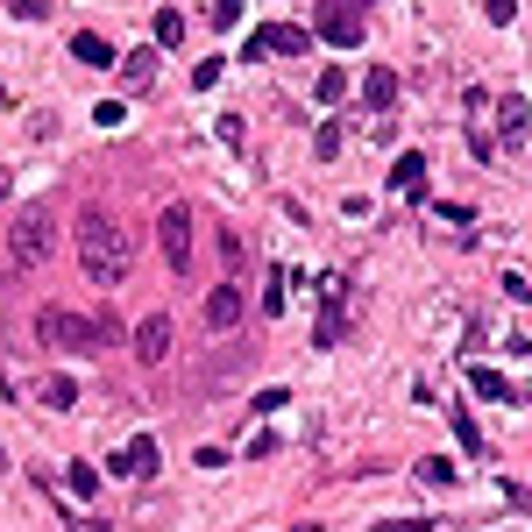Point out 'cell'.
Returning a JSON list of instances; mask_svg holds the SVG:
<instances>
[{"mask_svg":"<svg viewBox=\"0 0 532 532\" xmlns=\"http://www.w3.org/2000/svg\"><path fill=\"white\" fill-rule=\"evenodd\" d=\"M36 341L43 348H64V355H93L107 341V320H86V313H71V306H43L36 313Z\"/></svg>","mask_w":532,"mask_h":532,"instance_id":"cell-2","label":"cell"},{"mask_svg":"<svg viewBox=\"0 0 532 532\" xmlns=\"http://www.w3.org/2000/svg\"><path fill=\"white\" fill-rule=\"evenodd\" d=\"M313 50V29H298V22H263L256 36H249V57L263 64V57H306Z\"/></svg>","mask_w":532,"mask_h":532,"instance_id":"cell-5","label":"cell"},{"mask_svg":"<svg viewBox=\"0 0 532 532\" xmlns=\"http://www.w3.org/2000/svg\"><path fill=\"white\" fill-rule=\"evenodd\" d=\"M469 391H476V398H490V405H504V398H518V391H511V376H497L490 362H469Z\"/></svg>","mask_w":532,"mask_h":532,"instance_id":"cell-13","label":"cell"},{"mask_svg":"<svg viewBox=\"0 0 532 532\" xmlns=\"http://www.w3.org/2000/svg\"><path fill=\"white\" fill-rule=\"evenodd\" d=\"M157 249H164V263H171L178 277H192V206H185V199H171V206L157 213Z\"/></svg>","mask_w":532,"mask_h":532,"instance_id":"cell-3","label":"cell"},{"mask_svg":"<svg viewBox=\"0 0 532 532\" xmlns=\"http://www.w3.org/2000/svg\"><path fill=\"white\" fill-rule=\"evenodd\" d=\"M220 263H227V270H242V263H249V242L235 235V227H220Z\"/></svg>","mask_w":532,"mask_h":532,"instance_id":"cell-22","label":"cell"},{"mask_svg":"<svg viewBox=\"0 0 532 532\" xmlns=\"http://www.w3.org/2000/svg\"><path fill=\"white\" fill-rule=\"evenodd\" d=\"M369 532H433V518H384V525H369Z\"/></svg>","mask_w":532,"mask_h":532,"instance_id":"cell-30","label":"cell"},{"mask_svg":"<svg viewBox=\"0 0 532 532\" xmlns=\"http://www.w3.org/2000/svg\"><path fill=\"white\" fill-rule=\"evenodd\" d=\"M164 355H171V320H164V313H149V320L135 327V362H149V369H157Z\"/></svg>","mask_w":532,"mask_h":532,"instance_id":"cell-10","label":"cell"},{"mask_svg":"<svg viewBox=\"0 0 532 532\" xmlns=\"http://www.w3.org/2000/svg\"><path fill=\"white\" fill-rule=\"evenodd\" d=\"M454 476H462V469H454L447 454H426V462H419V483H426V490H447Z\"/></svg>","mask_w":532,"mask_h":532,"instance_id":"cell-18","label":"cell"},{"mask_svg":"<svg viewBox=\"0 0 532 532\" xmlns=\"http://www.w3.org/2000/svg\"><path fill=\"white\" fill-rule=\"evenodd\" d=\"M284 532H320V518H298V525H284Z\"/></svg>","mask_w":532,"mask_h":532,"instance_id":"cell-33","label":"cell"},{"mask_svg":"<svg viewBox=\"0 0 532 532\" xmlns=\"http://www.w3.org/2000/svg\"><path fill=\"white\" fill-rule=\"evenodd\" d=\"M334 100H348V71L320 64V107H334Z\"/></svg>","mask_w":532,"mask_h":532,"instance_id":"cell-21","label":"cell"},{"mask_svg":"<svg viewBox=\"0 0 532 532\" xmlns=\"http://www.w3.org/2000/svg\"><path fill=\"white\" fill-rule=\"evenodd\" d=\"M121 79H128V86H149V79H157V50H149V43L128 50V57H121Z\"/></svg>","mask_w":532,"mask_h":532,"instance_id":"cell-16","label":"cell"},{"mask_svg":"<svg viewBox=\"0 0 532 532\" xmlns=\"http://www.w3.org/2000/svg\"><path fill=\"white\" fill-rule=\"evenodd\" d=\"M220 71H227L220 57H206V64H192V86H199V93H206V86H220Z\"/></svg>","mask_w":532,"mask_h":532,"instance_id":"cell-28","label":"cell"},{"mask_svg":"<svg viewBox=\"0 0 532 532\" xmlns=\"http://www.w3.org/2000/svg\"><path fill=\"white\" fill-rule=\"evenodd\" d=\"M71 490H79V497H100V469L93 462H71V476H64Z\"/></svg>","mask_w":532,"mask_h":532,"instance_id":"cell-23","label":"cell"},{"mask_svg":"<svg viewBox=\"0 0 532 532\" xmlns=\"http://www.w3.org/2000/svg\"><path fill=\"white\" fill-rule=\"evenodd\" d=\"M199 313H206V327H213V334H235V327L249 320V291L227 277V284H213V291H206V306H199Z\"/></svg>","mask_w":532,"mask_h":532,"instance_id":"cell-6","label":"cell"},{"mask_svg":"<svg viewBox=\"0 0 532 532\" xmlns=\"http://www.w3.org/2000/svg\"><path fill=\"white\" fill-rule=\"evenodd\" d=\"M114 476H157V440H149V433H135V440L114 454Z\"/></svg>","mask_w":532,"mask_h":532,"instance_id":"cell-11","label":"cell"},{"mask_svg":"<svg viewBox=\"0 0 532 532\" xmlns=\"http://www.w3.org/2000/svg\"><path fill=\"white\" fill-rule=\"evenodd\" d=\"M511 306H532V277H518V270H504V284H497Z\"/></svg>","mask_w":532,"mask_h":532,"instance_id":"cell-25","label":"cell"},{"mask_svg":"<svg viewBox=\"0 0 532 532\" xmlns=\"http://www.w3.org/2000/svg\"><path fill=\"white\" fill-rule=\"evenodd\" d=\"M348 334V277H327L320 284V320H313V348H341Z\"/></svg>","mask_w":532,"mask_h":532,"instance_id":"cell-4","label":"cell"},{"mask_svg":"<svg viewBox=\"0 0 532 532\" xmlns=\"http://www.w3.org/2000/svg\"><path fill=\"white\" fill-rule=\"evenodd\" d=\"M8 185H15V171H0V199H8Z\"/></svg>","mask_w":532,"mask_h":532,"instance_id":"cell-34","label":"cell"},{"mask_svg":"<svg viewBox=\"0 0 532 532\" xmlns=\"http://www.w3.org/2000/svg\"><path fill=\"white\" fill-rule=\"evenodd\" d=\"M43 405L50 412H71V405H79V384H71V376H43Z\"/></svg>","mask_w":532,"mask_h":532,"instance_id":"cell-17","label":"cell"},{"mask_svg":"<svg viewBox=\"0 0 532 532\" xmlns=\"http://www.w3.org/2000/svg\"><path fill=\"white\" fill-rule=\"evenodd\" d=\"M71 532H107V518H71Z\"/></svg>","mask_w":532,"mask_h":532,"instance_id":"cell-32","label":"cell"},{"mask_svg":"<svg viewBox=\"0 0 532 532\" xmlns=\"http://www.w3.org/2000/svg\"><path fill=\"white\" fill-rule=\"evenodd\" d=\"M0 107H8V86H0Z\"/></svg>","mask_w":532,"mask_h":532,"instance_id":"cell-35","label":"cell"},{"mask_svg":"<svg viewBox=\"0 0 532 532\" xmlns=\"http://www.w3.org/2000/svg\"><path fill=\"white\" fill-rule=\"evenodd\" d=\"M362 100H369V114H384V107L398 100V71H384V64H369V79H362Z\"/></svg>","mask_w":532,"mask_h":532,"instance_id":"cell-14","label":"cell"},{"mask_svg":"<svg viewBox=\"0 0 532 532\" xmlns=\"http://www.w3.org/2000/svg\"><path fill=\"white\" fill-rule=\"evenodd\" d=\"M447 419H454V440H462V447H469V454H483V426H476V419H469V405H454V412H447Z\"/></svg>","mask_w":532,"mask_h":532,"instance_id":"cell-19","label":"cell"},{"mask_svg":"<svg viewBox=\"0 0 532 532\" xmlns=\"http://www.w3.org/2000/svg\"><path fill=\"white\" fill-rule=\"evenodd\" d=\"M313 149H320V157H341V128H334V121H320V135H313Z\"/></svg>","mask_w":532,"mask_h":532,"instance_id":"cell-29","label":"cell"},{"mask_svg":"<svg viewBox=\"0 0 532 532\" xmlns=\"http://www.w3.org/2000/svg\"><path fill=\"white\" fill-rule=\"evenodd\" d=\"M391 192H405V199L426 192V149H405V157L391 164Z\"/></svg>","mask_w":532,"mask_h":532,"instance_id":"cell-12","label":"cell"},{"mask_svg":"<svg viewBox=\"0 0 532 532\" xmlns=\"http://www.w3.org/2000/svg\"><path fill=\"white\" fill-rule=\"evenodd\" d=\"M220 142H227V149H242V142H249V128H242V114H220Z\"/></svg>","mask_w":532,"mask_h":532,"instance_id":"cell-27","label":"cell"},{"mask_svg":"<svg viewBox=\"0 0 532 532\" xmlns=\"http://www.w3.org/2000/svg\"><path fill=\"white\" fill-rule=\"evenodd\" d=\"M8 256H15V263H43V256H50V220H43V213H22V220L8 227Z\"/></svg>","mask_w":532,"mask_h":532,"instance_id":"cell-8","label":"cell"},{"mask_svg":"<svg viewBox=\"0 0 532 532\" xmlns=\"http://www.w3.org/2000/svg\"><path fill=\"white\" fill-rule=\"evenodd\" d=\"M497 142H504V149H525V142H532V100H525V93H504V100H497Z\"/></svg>","mask_w":532,"mask_h":532,"instance_id":"cell-9","label":"cell"},{"mask_svg":"<svg viewBox=\"0 0 532 532\" xmlns=\"http://www.w3.org/2000/svg\"><path fill=\"white\" fill-rule=\"evenodd\" d=\"M178 43H185V15L164 8V15H157V50H178Z\"/></svg>","mask_w":532,"mask_h":532,"instance_id":"cell-20","label":"cell"},{"mask_svg":"<svg viewBox=\"0 0 532 532\" xmlns=\"http://www.w3.org/2000/svg\"><path fill=\"white\" fill-rule=\"evenodd\" d=\"M284 284H291V270H270V291H263V313H270V320L284 313Z\"/></svg>","mask_w":532,"mask_h":532,"instance_id":"cell-24","label":"cell"},{"mask_svg":"<svg viewBox=\"0 0 532 532\" xmlns=\"http://www.w3.org/2000/svg\"><path fill=\"white\" fill-rule=\"evenodd\" d=\"M320 43H334V50H355L362 36H369V15L362 8H348V0H334V8H320Z\"/></svg>","mask_w":532,"mask_h":532,"instance_id":"cell-7","label":"cell"},{"mask_svg":"<svg viewBox=\"0 0 532 532\" xmlns=\"http://www.w3.org/2000/svg\"><path fill=\"white\" fill-rule=\"evenodd\" d=\"M79 263H86V277L100 284V291H114L121 277H128V263H135V242L121 235V227L107 220V213H79Z\"/></svg>","mask_w":532,"mask_h":532,"instance_id":"cell-1","label":"cell"},{"mask_svg":"<svg viewBox=\"0 0 532 532\" xmlns=\"http://www.w3.org/2000/svg\"><path fill=\"white\" fill-rule=\"evenodd\" d=\"M213 29H242V0H220V8H213Z\"/></svg>","mask_w":532,"mask_h":532,"instance_id":"cell-31","label":"cell"},{"mask_svg":"<svg viewBox=\"0 0 532 532\" xmlns=\"http://www.w3.org/2000/svg\"><path fill=\"white\" fill-rule=\"evenodd\" d=\"M362 135H369V142H398V121H391V114H369Z\"/></svg>","mask_w":532,"mask_h":532,"instance_id":"cell-26","label":"cell"},{"mask_svg":"<svg viewBox=\"0 0 532 532\" xmlns=\"http://www.w3.org/2000/svg\"><path fill=\"white\" fill-rule=\"evenodd\" d=\"M71 57H79V64H93V71H100V64H114V43H107L100 29H79V36H71Z\"/></svg>","mask_w":532,"mask_h":532,"instance_id":"cell-15","label":"cell"},{"mask_svg":"<svg viewBox=\"0 0 532 532\" xmlns=\"http://www.w3.org/2000/svg\"><path fill=\"white\" fill-rule=\"evenodd\" d=\"M518 398H525V405H532V391H518Z\"/></svg>","mask_w":532,"mask_h":532,"instance_id":"cell-36","label":"cell"}]
</instances>
